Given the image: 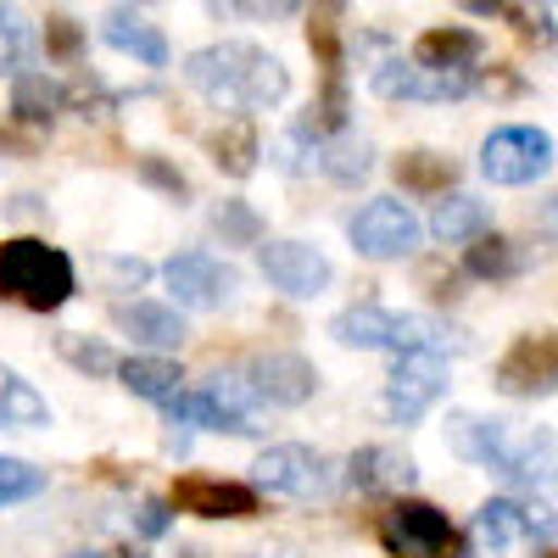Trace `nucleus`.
Here are the masks:
<instances>
[{"mask_svg": "<svg viewBox=\"0 0 558 558\" xmlns=\"http://www.w3.org/2000/svg\"><path fill=\"white\" fill-rule=\"evenodd\" d=\"M184 78L223 112H257V107H279L291 96L286 62L257 51V45H246V39H223V45L191 51L184 57Z\"/></svg>", "mask_w": 558, "mask_h": 558, "instance_id": "obj_1", "label": "nucleus"}, {"mask_svg": "<svg viewBox=\"0 0 558 558\" xmlns=\"http://www.w3.org/2000/svg\"><path fill=\"white\" fill-rule=\"evenodd\" d=\"M452 447L514 486L558 492V436L542 425H520V418H452Z\"/></svg>", "mask_w": 558, "mask_h": 558, "instance_id": "obj_2", "label": "nucleus"}, {"mask_svg": "<svg viewBox=\"0 0 558 558\" xmlns=\"http://www.w3.org/2000/svg\"><path fill=\"white\" fill-rule=\"evenodd\" d=\"M330 336L357 352H441L447 357V347H463V341H452L447 324H436L425 313H391L380 302H357V307L336 313Z\"/></svg>", "mask_w": 558, "mask_h": 558, "instance_id": "obj_3", "label": "nucleus"}, {"mask_svg": "<svg viewBox=\"0 0 558 558\" xmlns=\"http://www.w3.org/2000/svg\"><path fill=\"white\" fill-rule=\"evenodd\" d=\"M73 296V263L68 252L45 246L34 235L0 241V302H17L28 313H57Z\"/></svg>", "mask_w": 558, "mask_h": 558, "instance_id": "obj_4", "label": "nucleus"}, {"mask_svg": "<svg viewBox=\"0 0 558 558\" xmlns=\"http://www.w3.org/2000/svg\"><path fill=\"white\" fill-rule=\"evenodd\" d=\"M475 542L486 553H531L558 542V514L542 502H520V497H492L475 508Z\"/></svg>", "mask_w": 558, "mask_h": 558, "instance_id": "obj_5", "label": "nucleus"}, {"mask_svg": "<svg viewBox=\"0 0 558 558\" xmlns=\"http://www.w3.org/2000/svg\"><path fill=\"white\" fill-rule=\"evenodd\" d=\"M380 542L391 558H452L458 536L452 520L441 514L436 502H418V497H397L386 514H380Z\"/></svg>", "mask_w": 558, "mask_h": 558, "instance_id": "obj_6", "label": "nucleus"}, {"mask_svg": "<svg viewBox=\"0 0 558 558\" xmlns=\"http://www.w3.org/2000/svg\"><path fill=\"white\" fill-rule=\"evenodd\" d=\"M447 391V357L441 352H397L386 375V418L391 425H418Z\"/></svg>", "mask_w": 558, "mask_h": 558, "instance_id": "obj_7", "label": "nucleus"}, {"mask_svg": "<svg viewBox=\"0 0 558 558\" xmlns=\"http://www.w3.org/2000/svg\"><path fill=\"white\" fill-rule=\"evenodd\" d=\"M347 235L357 246V257L368 263H397V257H413L418 252V218L408 213V202L397 196H375L368 207H357V218L347 223Z\"/></svg>", "mask_w": 558, "mask_h": 558, "instance_id": "obj_8", "label": "nucleus"}, {"mask_svg": "<svg viewBox=\"0 0 558 558\" xmlns=\"http://www.w3.org/2000/svg\"><path fill=\"white\" fill-rule=\"evenodd\" d=\"M547 168H553V134L531 129V123L497 129V134H486V146H481V173L492 184H536Z\"/></svg>", "mask_w": 558, "mask_h": 558, "instance_id": "obj_9", "label": "nucleus"}, {"mask_svg": "<svg viewBox=\"0 0 558 558\" xmlns=\"http://www.w3.org/2000/svg\"><path fill=\"white\" fill-rule=\"evenodd\" d=\"M497 391L502 397H553L558 391V330H525L514 347L497 357Z\"/></svg>", "mask_w": 558, "mask_h": 558, "instance_id": "obj_10", "label": "nucleus"}, {"mask_svg": "<svg viewBox=\"0 0 558 558\" xmlns=\"http://www.w3.org/2000/svg\"><path fill=\"white\" fill-rule=\"evenodd\" d=\"M252 475H257V486L263 492H279V497H330L336 492V475H330V463H324V452H313V447H296V441H286V447H263L257 452V463H252Z\"/></svg>", "mask_w": 558, "mask_h": 558, "instance_id": "obj_11", "label": "nucleus"}, {"mask_svg": "<svg viewBox=\"0 0 558 558\" xmlns=\"http://www.w3.org/2000/svg\"><path fill=\"white\" fill-rule=\"evenodd\" d=\"M257 268H263V279L274 291H286L296 302L318 296L336 279L330 257H324L318 246H307V241H268V246H257Z\"/></svg>", "mask_w": 558, "mask_h": 558, "instance_id": "obj_12", "label": "nucleus"}, {"mask_svg": "<svg viewBox=\"0 0 558 558\" xmlns=\"http://www.w3.org/2000/svg\"><path fill=\"white\" fill-rule=\"evenodd\" d=\"M162 279H168V291L179 307H223L229 296H235V268H229L223 257L213 252H179L162 263Z\"/></svg>", "mask_w": 558, "mask_h": 558, "instance_id": "obj_13", "label": "nucleus"}, {"mask_svg": "<svg viewBox=\"0 0 558 558\" xmlns=\"http://www.w3.org/2000/svg\"><path fill=\"white\" fill-rule=\"evenodd\" d=\"M481 78L475 68H458V73H441V68H418L413 57L408 62H380L375 68V89L386 101H458L470 96Z\"/></svg>", "mask_w": 558, "mask_h": 558, "instance_id": "obj_14", "label": "nucleus"}, {"mask_svg": "<svg viewBox=\"0 0 558 558\" xmlns=\"http://www.w3.org/2000/svg\"><path fill=\"white\" fill-rule=\"evenodd\" d=\"M179 514H196V520H252L257 514V492L241 481H213V475H179L173 497H168Z\"/></svg>", "mask_w": 558, "mask_h": 558, "instance_id": "obj_15", "label": "nucleus"}, {"mask_svg": "<svg viewBox=\"0 0 558 558\" xmlns=\"http://www.w3.org/2000/svg\"><path fill=\"white\" fill-rule=\"evenodd\" d=\"M252 386L274 408H302L318 391V368L302 352H268V357L252 363Z\"/></svg>", "mask_w": 558, "mask_h": 558, "instance_id": "obj_16", "label": "nucleus"}, {"mask_svg": "<svg viewBox=\"0 0 558 558\" xmlns=\"http://www.w3.org/2000/svg\"><path fill=\"white\" fill-rule=\"evenodd\" d=\"M347 481L363 497H397V492L413 486V458L397 452V447H357L347 458Z\"/></svg>", "mask_w": 558, "mask_h": 558, "instance_id": "obj_17", "label": "nucleus"}, {"mask_svg": "<svg viewBox=\"0 0 558 558\" xmlns=\"http://www.w3.org/2000/svg\"><path fill=\"white\" fill-rule=\"evenodd\" d=\"M162 408H168L173 425H191V430H213V436H257V425H252L246 413L213 402L207 391H173Z\"/></svg>", "mask_w": 558, "mask_h": 558, "instance_id": "obj_18", "label": "nucleus"}, {"mask_svg": "<svg viewBox=\"0 0 558 558\" xmlns=\"http://www.w3.org/2000/svg\"><path fill=\"white\" fill-rule=\"evenodd\" d=\"M481 34L475 28H425L413 39V62L418 68H441V73H458V68H475L481 62Z\"/></svg>", "mask_w": 558, "mask_h": 558, "instance_id": "obj_19", "label": "nucleus"}, {"mask_svg": "<svg viewBox=\"0 0 558 558\" xmlns=\"http://www.w3.org/2000/svg\"><path fill=\"white\" fill-rule=\"evenodd\" d=\"M68 112V89L51 73H17L12 78V118L28 129H51Z\"/></svg>", "mask_w": 558, "mask_h": 558, "instance_id": "obj_20", "label": "nucleus"}, {"mask_svg": "<svg viewBox=\"0 0 558 558\" xmlns=\"http://www.w3.org/2000/svg\"><path fill=\"white\" fill-rule=\"evenodd\" d=\"M101 39L112 45V51L134 57L140 68H168V39L146 17H134V12H107L101 17Z\"/></svg>", "mask_w": 558, "mask_h": 558, "instance_id": "obj_21", "label": "nucleus"}, {"mask_svg": "<svg viewBox=\"0 0 558 558\" xmlns=\"http://www.w3.org/2000/svg\"><path fill=\"white\" fill-rule=\"evenodd\" d=\"M118 330L134 336L140 347H157V352H173L184 341V318L162 302H123L118 307Z\"/></svg>", "mask_w": 558, "mask_h": 558, "instance_id": "obj_22", "label": "nucleus"}, {"mask_svg": "<svg viewBox=\"0 0 558 558\" xmlns=\"http://www.w3.org/2000/svg\"><path fill=\"white\" fill-rule=\"evenodd\" d=\"M45 425H51V402L0 363V430H45Z\"/></svg>", "mask_w": 558, "mask_h": 558, "instance_id": "obj_23", "label": "nucleus"}, {"mask_svg": "<svg viewBox=\"0 0 558 558\" xmlns=\"http://www.w3.org/2000/svg\"><path fill=\"white\" fill-rule=\"evenodd\" d=\"M391 173H397V184L408 196H447L458 184V162L441 157V151H402L391 162Z\"/></svg>", "mask_w": 558, "mask_h": 558, "instance_id": "obj_24", "label": "nucleus"}, {"mask_svg": "<svg viewBox=\"0 0 558 558\" xmlns=\"http://www.w3.org/2000/svg\"><path fill=\"white\" fill-rule=\"evenodd\" d=\"M486 229H492V207L475 202V196H447L436 207V218H430V235L441 246H470V241L486 235Z\"/></svg>", "mask_w": 558, "mask_h": 558, "instance_id": "obj_25", "label": "nucleus"}, {"mask_svg": "<svg viewBox=\"0 0 558 558\" xmlns=\"http://www.w3.org/2000/svg\"><path fill=\"white\" fill-rule=\"evenodd\" d=\"M207 151H213V162H218L229 179H246V173L257 168V157H263V146H257V129H252L246 118H235V123L213 129V134H207Z\"/></svg>", "mask_w": 558, "mask_h": 558, "instance_id": "obj_26", "label": "nucleus"}, {"mask_svg": "<svg viewBox=\"0 0 558 558\" xmlns=\"http://www.w3.org/2000/svg\"><path fill=\"white\" fill-rule=\"evenodd\" d=\"M118 380H123L134 397H146V402H168L184 375H179L173 357H123V363H118Z\"/></svg>", "mask_w": 558, "mask_h": 558, "instance_id": "obj_27", "label": "nucleus"}, {"mask_svg": "<svg viewBox=\"0 0 558 558\" xmlns=\"http://www.w3.org/2000/svg\"><path fill=\"white\" fill-rule=\"evenodd\" d=\"M463 274H475V279H514V274H520L514 241H502V235L470 241V246H463Z\"/></svg>", "mask_w": 558, "mask_h": 558, "instance_id": "obj_28", "label": "nucleus"}, {"mask_svg": "<svg viewBox=\"0 0 558 558\" xmlns=\"http://www.w3.org/2000/svg\"><path fill=\"white\" fill-rule=\"evenodd\" d=\"M213 235L223 246H257L263 241V218L246 202H223V207H213Z\"/></svg>", "mask_w": 558, "mask_h": 558, "instance_id": "obj_29", "label": "nucleus"}, {"mask_svg": "<svg viewBox=\"0 0 558 558\" xmlns=\"http://www.w3.org/2000/svg\"><path fill=\"white\" fill-rule=\"evenodd\" d=\"M318 168L324 173H330L336 184H357L368 168H375V162H368V146H363V140H330V146H324V157H318Z\"/></svg>", "mask_w": 558, "mask_h": 558, "instance_id": "obj_30", "label": "nucleus"}, {"mask_svg": "<svg viewBox=\"0 0 558 558\" xmlns=\"http://www.w3.org/2000/svg\"><path fill=\"white\" fill-rule=\"evenodd\" d=\"M28 45H34L28 17L12 7V0H0V73H17L28 62Z\"/></svg>", "mask_w": 558, "mask_h": 558, "instance_id": "obj_31", "label": "nucleus"}, {"mask_svg": "<svg viewBox=\"0 0 558 558\" xmlns=\"http://www.w3.org/2000/svg\"><path fill=\"white\" fill-rule=\"evenodd\" d=\"M39 492H45V470H34L28 458H7V452H0V508L28 502Z\"/></svg>", "mask_w": 558, "mask_h": 558, "instance_id": "obj_32", "label": "nucleus"}, {"mask_svg": "<svg viewBox=\"0 0 558 558\" xmlns=\"http://www.w3.org/2000/svg\"><path fill=\"white\" fill-rule=\"evenodd\" d=\"M57 352H62L73 368H84V375H118V357H112V347L89 341V336H57Z\"/></svg>", "mask_w": 558, "mask_h": 558, "instance_id": "obj_33", "label": "nucleus"}, {"mask_svg": "<svg viewBox=\"0 0 558 558\" xmlns=\"http://www.w3.org/2000/svg\"><path fill=\"white\" fill-rule=\"evenodd\" d=\"M202 391H207L213 402H223V408L246 413V418H252V408L263 402V397H257V386H252V375H213V380H207Z\"/></svg>", "mask_w": 558, "mask_h": 558, "instance_id": "obj_34", "label": "nucleus"}, {"mask_svg": "<svg viewBox=\"0 0 558 558\" xmlns=\"http://www.w3.org/2000/svg\"><path fill=\"white\" fill-rule=\"evenodd\" d=\"M207 7L218 17H257V23H279V17H291L302 0H207Z\"/></svg>", "mask_w": 558, "mask_h": 558, "instance_id": "obj_35", "label": "nucleus"}, {"mask_svg": "<svg viewBox=\"0 0 558 558\" xmlns=\"http://www.w3.org/2000/svg\"><path fill=\"white\" fill-rule=\"evenodd\" d=\"M78 51H84V28L73 17H51V23H45V57H51V62H78Z\"/></svg>", "mask_w": 558, "mask_h": 558, "instance_id": "obj_36", "label": "nucleus"}, {"mask_svg": "<svg viewBox=\"0 0 558 558\" xmlns=\"http://www.w3.org/2000/svg\"><path fill=\"white\" fill-rule=\"evenodd\" d=\"M140 179L157 184V191H168L173 202H179V196H191V179H184L179 168H168L162 157H140Z\"/></svg>", "mask_w": 558, "mask_h": 558, "instance_id": "obj_37", "label": "nucleus"}, {"mask_svg": "<svg viewBox=\"0 0 558 558\" xmlns=\"http://www.w3.org/2000/svg\"><path fill=\"white\" fill-rule=\"evenodd\" d=\"M514 34H520L525 45H553V39H558V28L547 23L542 7H514Z\"/></svg>", "mask_w": 558, "mask_h": 558, "instance_id": "obj_38", "label": "nucleus"}, {"mask_svg": "<svg viewBox=\"0 0 558 558\" xmlns=\"http://www.w3.org/2000/svg\"><path fill=\"white\" fill-rule=\"evenodd\" d=\"M173 525V502H140V536H162Z\"/></svg>", "mask_w": 558, "mask_h": 558, "instance_id": "obj_39", "label": "nucleus"}, {"mask_svg": "<svg viewBox=\"0 0 558 558\" xmlns=\"http://www.w3.org/2000/svg\"><path fill=\"white\" fill-rule=\"evenodd\" d=\"M458 7L470 12V17H492V12H502V7H508V0H458Z\"/></svg>", "mask_w": 558, "mask_h": 558, "instance_id": "obj_40", "label": "nucleus"}, {"mask_svg": "<svg viewBox=\"0 0 558 558\" xmlns=\"http://www.w3.org/2000/svg\"><path fill=\"white\" fill-rule=\"evenodd\" d=\"M73 558H101V553H73Z\"/></svg>", "mask_w": 558, "mask_h": 558, "instance_id": "obj_41", "label": "nucleus"}, {"mask_svg": "<svg viewBox=\"0 0 558 558\" xmlns=\"http://www.w3.org/2000/svg\"><path fill=\"white\" fill-rule=\"evenodd\" d=\"M134 7H140V0H134Z\"/></svg>", "mask_w": 558, "mask_h": 558, "instance_id": "obj_42", "label": "nucleus"}, {"mask_svg": "<svg viewBox=\"0 0 558 558\" xmlns=\"http://www.w3.org/2000/svg\"><path fill=\"white\" fill-rule=\"evenodd\" d=\"M553 558H558V553H553Z\"/></svg>", "mask_w": 558, "mask_h": 558, "instance_id": "obj_43", "label": "nucleus"}]
</instances>
